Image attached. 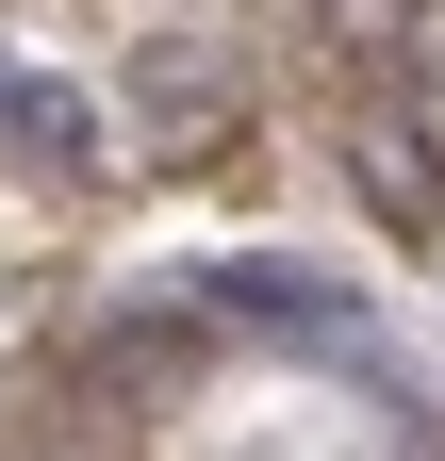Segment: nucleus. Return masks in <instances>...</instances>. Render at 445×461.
<instances>
[{
    "label": "nucleus",
    "instance_id": "1",
    "mask_svg": "<svg viewBox=\"0 0 445 461\" xmlns=\"http://www.w3.org/2000/svg\"><path fill=\"white\" fill-rule=\"evenodd\" d=\"M363 198L396 214V230H445V149L413 132V115H379V132H363Z\"/></svg>",
    "mask_w": 445,
    "mask_h": 461
}]
</instances>
